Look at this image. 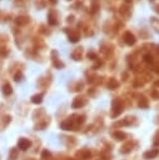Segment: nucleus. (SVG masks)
Here are the masks:
<instances>
[{
  "mask_svg": "<svg viewBox=\"0 0 159 160\" xmlns=\"http://www.w3.org/2000/svg\"><path fill=\"white\" fill-rule=\"evenodd\" d=\"M1 91H3L4 95H10L11 91H13V90H11V85H10L9 83H5V84L3 85V88H1Z\"/></svg>",
  "mask_w": 159,
  "mask_h": 160,
  "instance_id": "obj_9",
  "label": "nucleus"
},
{
  "mask_svg": "<svg viewBox=\"0 0 159 160\" xmlns=\"http://www.w3.org/2000/svg\"><path fill=\"white\" fill-rule=\"evenodd\" d=\"M88 58H91V59H93V60H95V59H97V55H95V54L94 53H89V54H88Z\"/></svg>",
  "mask_w": 159,
  "mask_h": 160,
  "instance_id": "obj_22",
  "label": "nucleus"
},
{
  "mask_svg": "<svg viewBox=\"0 0 159 160\" xmlns=\"http://www.w3.org/2000/svg\"><path fill=\"white\" fill-rule=\"evenodd\" d=\"M113 109H114V113H113V116H116L118 114L123 111V106H122V102H120L119 99H115L114 102H113Z\"/></svg>",
  "mask_w": 159,
  "mask_h": 160,
  "instance_id": "obj_1",
  "label": "nucleus"
},
{
  "mask_svg": "<svg viewBox=\"0 0 159 160\" xmlns=\"http://www.w3.org/2000/svg\"><path fill=\"white\" fill-rule=\"evenodd\" d=\"M139 106L140 108H148V99H145L144 96H142L139 99Z\"/></svg>",
  "mask_w": 159,
  "mask_h": 160,
  "instance_id": "obj_15",
  "label": "nucleus"
},
{
  "mask_svg": "<svg viewBox=\"0 0 159 160\" xmlns=\"http://www.w3.org/2000/svg\"><path fill=\"white\" fill-rule=\"evenodd\" d=\"M124 41L127 43L128 45H134L135 44V41H137V39H135V36L132 34L130 31H127L124 34Z\"/></svg>",
  "mask_w": 159,
  "mask_h": 160,
  "instance_id": "obj_2",
  "label": "nucleus"
},
{
  "mask_svg": "<svg viewBox=\"0 0 159 160\" xmlns=\"http://www.w3.org/2000/svg\"><path fill=\"white\" fill-rule=\"evenodd\" d=\"M41 100H43V94H36V95H34V96L31 98V102L34 103V104L41 103Z\"/></svg>",
  "mask_w": 159,
  "mask_h": 160,
  "instance_id": "obj_14",
  "label": "nucleus"
},
{
  "mask_svg": "<svg viewBox=\"0 0 159 160\" xmlns=\"http://www.w3.org/2000/svg\"><path fill=\"white\" fill-rule=\"evenodd\" d=\"M150 23H152L153 28L156 29L157 31H159V20L157 18H152V19H150Z\"/></svg>",
  "mask_w": 159,
  "mask_h": 160,
  "instance_id": "obj_16",
  "label": "nucleus"
},
{
  "mask_svg": "<svg viewBox=\"0 0 159 160\" xmlns=\"http://www.w3.org/2000/svg\"><path fill=\"white\" fill-rule=\"evenodd\" d=\"M120 14H122L124 18H128V16L130 15V13H129V10L125 8V5H123L122 8H120Z\"/></svg>",
  "mask_w": 159,
  "mask_h": 160,
  "instance_id": "obj_17",
  "label": "nucleus"
},
{
  "mask_svg": "<svg viewBox=\"0 0 159 160\" xmlns=\"http://www.w3.org/2000/svg\"><path fill=\"white\" fill-rule=\"evenodd\" d=\"M118 85H119V83H118V80H116L115 78H110V79H109V83H108V86H109V89L114 90V89H116V88H118Z\"/></svg>",
  "mask_w": 159,
  "mask_h": 160,
  "instance_id": "obj_10",
  "label": "nucleus"
},
{
  "mask_svg": "<svg viewBox=\"0 0 159 160\" xmlns=\"http://www.w3.org/2000/svg\"><path fill=\"white\" fill-rule=\"evenodd\" d=\"M48 22L50 25H56L58 24V20H56V11L55 10H50L49 14H48Z\"/></svg>",
  "mask_w": 159,
  "mask_h": 160,
  "instance_id": "obj_5",
  "label": "nucleus"
},
{
  "mask_svg": "<svg viewBox=\"0 0 159 160\" xmlns=\"http://www.w3.org/2000/svg\"><path fill=\"white\" fill-rule=\"evenodd\" d=\"M41 155H43V159H49L50 157H52V155H50V153H49V151H47V150H44Z\"/></svg>",
  "mask_w": 159,
  "mask_h": 160,
  "instance_id": "obj_20",
  "label": "nucleus"
},
{
  "mask_svg": "<svg viewBox=\"0 0 159 160\" xmlns=\"http://www.w3.org/2000/svg\"><path fill=\"white\" fill-rule=\"evenodd\" d=\"M86 104V100L84 98H80V96H78V98H75L74 99V102L72 104V106L74 109H78V108H82V106H84V105Z\"/></svg>",
  "mask_w": 159,
  "mask_h": 160,
  "instance_id": "obj_3",
  "label": "nucleus"
},
{
  "mask_svg": "<svg viewBox=\"0 0 159 160\" xmlns=\"http://www.w3.org/2000/svg\"><path fill=\"white\" fill-rule=\"evenodd\" d=\"M144 60L147 61V63H152L153 61V58H152V55H149V54H145V55H144Z\"/></svg>",
  "mask_w": 159,
  "mask_h": 160,
  "instance_id": "obj_19",
  "label": "nucleus"
},
{
  "mask_svg": "<svg viewBox=\"0 0 159 160\" xmlns=\"http://www.w3.org/2000/svg\"><path fill=\"white\" fill-rule=\"evenodd\" d=\"M156 11H157L158 14H159V5H157V6H156Z\"/></svg>",
  "mask_w": 159,
  "mask_h": 160,
  "instance_id": "obj_24",
  "label": "nucleus"
},
{
  "mask_svg": "<svg viewBox=\"0 0 159 160\" xmlns=\"http://www.w3.org/2000/svg\"><path fill=\"white\" fill-rule=\"evenodd\" d=\"M113 136H114L116 140H124V139L127 138V135H125L123 131H115L114 134H113Z\"/></svg>",
  "mask_w": 159,
  "mask_h": 160,
  "instance_id": "obj_13",
  "label": "nucleus"
},
{
  "mask_svg": "<svg viewBox=\"0 0 159 160\" xmlns=\"http://www.w3.org/2000/svg\"><path fill=\"white\" fill-rule=\"evenodd\" d=\"M18 146H19V149H22V150H27L29 146H30V141H29L28 139L22 138L19 140V143H18Z\"/></svg>",
  "mask_w": 159,
  "mask_h": 160,
  "instance_id": "obj_6",
  "label": "nucleus"
},
{
  "mask_svg": "<svg viewBox=\"0 0 159 160\" xmlns=\"http://www.w3.org/2000/svg\"><path fill=\"white\" fill-rule=\"evenodd\" d=\"M22 79H23V74L22 73H18V74L15 75V80H16V81H20Z\"/></svg>",
  "mask_w": 159,
  "mask_h": 160,
  "instance_id": "obj_21",
  "label": "nucleus"
},
{
  "mask_svg": "<svg viewBox=\"0 0 159 160\" xmlns=\"http://www.w3.org/2000/svg\"><path fill=\"white\" fill-rule=\"evenodd\" d=\"M130 150H132V145H130V143H128L127 145H124L123 148H122V153H123V154H127V153H129Z\"/></svg>",
  "mask_w": 159,
  "mask_h": 160,
  "instance_id": "obj_18",
  "label": "nucleus"
},
{
  "mask_svg": "<svg viewBox=\"0 0 159 160\" xmlns=\"http://www.w3.org/2000/svg\"><path fill=\"white\" fill-rule=\"evenodd\" d=\"M69 40L72 41V43H77V41L79 40V34L77 31H72L69 34Z\"/></svg>",
  "mask_w": 159,
  "mask_h": 160,
  "instance_id": "obj_12",
  "label": "nucleus"
},
{
  "mask_svg": "<svg viewBox=\"0 0 159 160\" xmlns=\"http://www.w3.org/2000/svg\"><path fill=\"white\" fill-rule=\"evenodd\" d=\"M15 23L18 25H20V26H23V25H27L29 23V18L28 16H24V15L18 16V18L15 19Z\"/></svg>",
  "mask_w": 159,
  "mask_h": 160,
  "instance_id": "obj_7",
  "label": "nucleus"
},
{
  "mask_svg": "<svg viewBox=\"0 0 159 160\" xmlns=\"http://www.w3.org/2000/svg\"><path fill=\"white\" fill-rule=\"evenodd\" d=\"M82 53H83L82 48H77V49H75L74 51L72 53V56H73L74 60H80V59H82Z\"/></svg>",
  "mask_w": 159,
  "mask_h": 160,
  "instance_id": "obj_8",
  "label": "nucleus"
},
{
  "mask_svg": "<svg viewBox=\"0 0 159 160\" xmlns=\"http://www.w3.org/2000/svg\"><path fill=\"white\" fill-rule=\"evenodd\" d=\"M77 157L80 158L82 160H88V159L91 158V153H90L89 150H86V149H83V150H80V151H78V153H77Z\"/></svg>",
  "mask_w": 159,
  "mask_h": 160,
  "instance_id": "obj_4",
  "label": "nucleus"
},
{
  "mask_svg": "<svg viewBox=\"0 0 159 160\" xmlns=\"http://www.w3.org/2000/svg\"><path fill=\"white\" fill-rule=\"evenodd\" d=\"M52 3L53 4H56V0H52Z\"/></svg>",
  "mask_w": 159,
  "mask_h": 160,
  "instance_id": "obj_25",
  "label": "nucleus"
},
{
  "mask_svg": "<svg viewBox=\"0 0 159 160\" xmlns=\"http://www.w3.org/2000/svg\"><path fill=\"white\" fill-rule=\"evenodd\" d=\"M158 154H159V150H158V149H154V150H152V151H148V153H145V154H144V158H145V159H152V158H156Z\"/></svg>",
  "mask_w": 159,
  "mask_h": 160,
  "instance_id": "obj_11",
  "label": "nucleus"
},
{
  "mask_svg": "<svg viewBox=\"0 0 159 160\" xmlns=\"http://www.w3.org/2000/svg\"><path fill=\"white\" fill-rule=\"evenodd\" d=\"M150 1H153V0H150Z\"/></svg>",
  "mask_w": 159,
  "mask_h": 160,
  "instance_id": "obj_26",
  "label": "nucleus"
},
{
  "mask_svg": "<svg viewBox=\"0 0 159 160\" xmlns=\"http://www.w3.org/2000/svg\"><path fill=\"white\" fill-rule=\"evenodd\" d=\"M152 95H153V96H154V98H156V99L158 98V93H157L156 90H154V91H152Z\"/></svg>",
  "mask_w": 159,
  "mask_h": 160,
  "instance_id": "obj_23",
  "label": "nucleus"
}]
</instances>
